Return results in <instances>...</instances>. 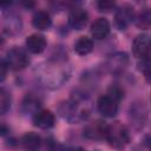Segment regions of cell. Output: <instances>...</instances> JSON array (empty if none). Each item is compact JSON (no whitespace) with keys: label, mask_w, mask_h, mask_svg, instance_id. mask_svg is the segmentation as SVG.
Returning <instances> with one entry per match:
<instances>
[{"label":"cell","mask_w":151,"mask_h":151,"mask_svg":"<svg viewBox=\"0 0 151 151\" xmlns=\"http://www.w3.org/2000/svg\"><path fill=\"white\" fill-rule=\"evenodd\" d=\"M110 33V22L105 18H98L91 26V34L94 39L101 40Z\"/></svg>","instance_id":"4fadbf2b"},{"label":"cell","mask_w":151,"mask_h":151,"mask_svg":"<svg viewBox=\"0 0 151 151\" xmlns=\"http://www.w3.org/2000/svg\"><path fill=\"white\" fill-rule=\"evenodd\" d=\"M139 71L144 74V77L146 78V80H150V58H145V59H140L139 64Z\"/></svg>","instance_id":"7402d4cb"},{"label":"cell","mask_w":151,"mask_h":151,"mask_svg":"<svg viewBox=\"0 0 151 151\" xmlns=\"http://www.w3.org/2000/svg\"><path fill=\"white\" fill-rule=\"evenodd\" d=\"M88 22V14L81 7H74L70 12L68 24L73 29H83Z\"/></svg>","instance_id":"30bf717a"},{"label":"cell","mask_w":151,"mask_h":151,"mask_svg":"<svg viewBox=\"0 0 151 151\" xmlns=\"http://www.w3.org/2000/svg\"><path fill=\"white\" fill-rule=\"evenodd\" d=\"M97 7L99 9V12H111L112 9H114L116 7V2L114 1H110V0H100L97 2Z\"/></svg>","instance_id":"44dd1931"},{"label":"cell","mask_w":151,"mask_h":151,"mask_svg":"<svg viewBox=\"0 0 151 151\" xmlns=\"http://www.w3.org/2000/svg\"><path fill=\"white\" fill-rule=\"evenodd\" d=\"M107 125L105 122L103 120H94L88 123L85 127H84V136L87 137L88 139H105L106 136V130H107Z\"/></svg>","instance_id":"9c48e42d"},{"label":"cell","mask_w":151,"mask_h":151,"mask_svg":"<svg viewBox=\"0 0 151 151\" xmlns=\"http://www.w3.org/2000/svg\"><path fill=\"white\" fill-rule=\"evenodd\" d=\"M92 50H93V41L86 35L79 37L74 42V51L79 55H86Z\"/></svg>","instance_id":"e0dca14e"},{"label":"cell","mask_w":151,"mask_h":151,"mask_svg":"<svg viewBox=\"0 0 151 151\" xmlns=\"http://www.w3.org/2000/svg\"><path fill=\"white\" fill-rule=\"evenodd\" d=\"M32 25L39 31H46L52 25V19L48 12L46 11H38L34 13L32 18Z\"/></svg>","instance_id":"9a60e30c"},{"label":"cell","mask_w":151,"mask_h":151,"mask_svg":"<svg viewBox=\"0 0 151 151\" xmlns=\"http://www.w3.org/2000/svg\"><path fill=\"white\" fill-rule=\"evenodd\" d=\"M134 18H136L134 8L130 5H123L116 11L114 21L119 29H125L134 21Z\"/></svg>","instance_id":"5b68a950"},{"label":"cell","mask_w":151,"mask_h":151,"mask_svg":"<svg viewBox=\"0 0 151 151\" xmlns=\"http://www.w3.org/2000/svg\"><path fill=\"white\" fill-rule=\"evenodd\" d=\"M9 134V127L5 123H0V136H8Z\"/></svg>","instance_id":"cb8c5ba5"},{"label":"cell","mask_w":151,"mask_h":151,"mask_svg":"<svg viewBox=\"0 0 151 151\" xmlns=\"http://www.w3.org/2000/svg\"><path fill=\"white\" fill-rule=\"evenodd\" d=\"M7 22H8V25L6 26V28H7L8 32H12L13 29H15V31H20L21 22H20V18H18L17 15L9 14V15L7 17Z\"/></svg>","instance_id":"ffe728a7"},{"label":"cell","mask_w":151,"mask_h":151,"mask_svg":"<svg viewBox=\"0 0 151 151\" xmlns=\"http://www.w3.org/2000/svg\"><path fill=\"white\" fill-rule=\"evenodd\" d=\"M32 122L34 126L42 129V130H47L54 125L55 117L50 110H39L38 112L33 114Z\"/></svg>","instance_id":"8fae6325"},{"label":"cell","mask_w":151,"mask_h":151,"mask_svg":"<svg viewBox=\"0 0 151 151\" xmlns=\"http://www.w3.org/2000/svg\"><path fill=\"white\" fill-rule=\"evenodd\" d=\"M147 119V111L142 101L133 103L130 107V120L131 124L137 129H143Z\"/></svg>","instance_id":"52a82bcc"},{"label":"cell","mask_w":151,"mask_h":151,"mask_svg":"<svg viewBox=\"0 0 151 151\" xmlns=\"http://www.w3.org/2000/svg\"><path fill=\"white\" fill-rule=\"evenodd\" d=\"M20 143L25 151H39L41 146V138L35 132H26L21 137Z\"/></svg>","instance_id":"5bb4252c"},{"label":"cell","mask_w":151,"mask_h":151,"mask_svg":"<svg viewBox=\"0 0 151 151\" xmlns=\"http://www.w3.org/2000/svg\"><path fill=\"white\" fill-rule=\"evenodd\" d=\"M6 64L9 68L14 71H21L29 64V57L27 53V50L14 46L11 50L7 51L6 54Z\"/></svg>","instance_id":"3957f363"},{"label":"cell","mask_w":151,"mask_h":151,"mask_svg":"<svg viewBox=\"0 0 151 151\" xmlns=\"http://www.w3.org/2000/svg\"><path fill=\"white\" fill-rule=\"evenodd\" d=\"M132 53L138 59L150 57V37L147 34H139L132 41Z\"/></svg>","instance_id":"ba28073f"},{"label":"cell","mask_w":151,"mask_h":151,"mask_svg":"<svg viewBox=\"0 0 151 151\" xmlns=\"http://www.w3.org/2000/svg\"><path fill=\"white\" fill-rule=\"evenodd\" d=\"M129 65V57L125 52H117L106 60L105 67L106 70L112 74H119L122 73L126 66Z\"/></svg>","instance_id":"8992f818"},{"label":"cell","mask_w":151,"mask_h":151,"mask_svg":"<svg viewBox=\"0 0 151 151\" xmlns=\"http://www.w3.org/2000/svg\"><path fill=\"white\" fill-rule=\"evenodd\" d=\"M105 139L112 147L122 150L130 143V133L124 124L120 122H114L107 125Z\"/></svg>","instance_id":"7a4b0ae2"},{"label":"cell","mask_w":151,"mask_h":151,"mask_svg":"<svg viewBox=\"0 0 151 151\" xmlns=\"http://www.w3.org/2000/svg\"><path fill=\"white\" fill-rule=\"evenodd\" d=\"M46 87H59L68 78V66L61 60H50L41 65L37 74Z\"/></svg>","instance_id":"6da1fadb"},{"label":"cell","mask_w":151,"mask_h":151,"mask_svg":"<svg viewBox=\"0 0 151 151\" xmlns=\"http://www.w3.org/2000/svg\"><path fill=\"white\" fill-rule=\"evenodd\" d=\"M97 109L100 114H103L106 118H112L118 112V100L113 98L111 94L106 93L101 97H99L97 101Z\"/></svg>","instance_id":"277c9868"},{"label":"cell","mask_w":151,"mask_h":151,"mask_svg":"<svg viewBox=\"0 0 151 151\" xmlns=\"http://www.w3.org/2000/svg\"><path fill=\"white\" fill-rule=\"evenodd\" d=\"M4 45H5V39H4L1 35H0V48H1Z\"/></svg>","instance_id":"d4e9b609"},{"label":"cell","mask_w":151,"mask_h":151,"mask_svg":"<svg viewBox=\"0 0 151 151\" xmlns=\"http://www.w3.org/2000/svg\"><path fill=\"white\" fill-rule=\"evenodd\" d=\"M7 64H6V60H4L2 58H0V83L6 78L7 76Z\"/></svg>","instance_id":"603a6c76"},{"label":"cell","mask_w":151,"mask_h":151,"mask_svg":"<svg viewBox=\"0 0 151 151\" xmlns=\"http://www.w3.org/2000/svg\"><path fill=\"white\" fill-rule=\"evenodd\" d=\"M40 105H41V101L40 99L34 96L33 93H27L24 99H22V103H21V109L25 113H31V114H34L35 112H38L40 109Z\"/></svg>","instance_id":"2e32d148"},{"label":"cell","mask_w":151,"mask_h":151,"mask_svg":"<svg viewBox=\"0 0 151 151\" xmlns=\"http://www.w3.org/2000/svg\"><path fill=\"white\" fill-rule=\"evenodd\" d=\"M26 50L33 54H39L46 48V39L44 35L34 33L27 37L26 39Z\"/></svg>","instance_id":"7c38bea8"},{"label":"cell","mask_w":151,"mask_h":151,"mask_svg":"<svg viewBox=\"0 0 151 151\" xmlns=\"http://www.w3.org/2000/svg\"><path fill=\"white\" fill-rule=\"evenodd\" d=\"M11 107V96L9 93L0 87V114H4L6 113Z\"/></svg>","instance_id":"d6986e66"},{"label":"cell","mask_w":151,"mask_h":151,"mask_svg":"<svg viewBox=\"0 0 151 151\" xmlns=\"http://www.w3.org/2000/svg\"><path fill=\"white\" fill-rule=\"evenodd\" d=\"M134 21H136V25L139 28L147 29L150 27V25H151V13H150V11L149 9L142 11L138 15H136Z\"/></svg>","instance_id":"ac0fdd59"}]
</instances>
